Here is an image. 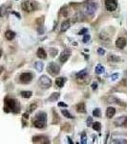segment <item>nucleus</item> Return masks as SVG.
I'll return each mask as SVG.
<instances>
[{
    "label": "nucleus",
    "instance_id": "18",
    "mask_svg": "<svg viewBox=\"0 0 127 144\" xmlns=\"http://www.w3.org/2000/svg\"><path fill=\"white\" fill-rule=\"evenodd\" d=\"M14 37H15V33L11 31V30H8V31L5 33V38H6L8 40H12V39L14 38Z\"/></svg>",
    "mask_w": 127,
    "mask_h": 144
},
{
    "label": "nucleus",
    "instance_id": "5",
    "mask_svg": "<svg viewBox=\"0 0 127 144\" xmlns=\"http://www.w3.org/2000/svg\"><path fill=\"white\" fill-rule=\"evenodd\" d=\"M97 8V5L95 2H89V3H87L86 6H85V12H86L87 14L92 15V14H94V13H96Z\"/></svg>",
    "mask_w": 127,
    "mask_h": 144
},
{
    "label": "nucleus",
    "instance_id": "44",
    "mask_svg": "<svg viewBox=\"0 0 127 144\" xmlns=\"http://www.w3.org/2000/svg\"><path fill=\"white\" fill-rule=\"evenodd\" d=\"M67 139H68V141H69V143H70V144H72V143H73L72 139H71V138H69V137H68V138H67Z\"/></svg>",
    "mask_w": 127,
    "mask_h": 144
},
{
    "label": "nucleus",
    "instance_id": "21",
    "mask_svg": "<svg viewBox=\"0 0 127 144\" xmlns=\"http://www.w3.org/2000/svg\"><path fill=\"white\" fill-rule=\"evenodd\" d=\"M35 67H36V69L38 71V72H41L43 70V67H44V63H41V62H36V63H35Z\"/></svg>",
    "mask_w": 127,
    "mask_h": 144
},
{
    "label": "nucleus",
    "instance_id": "37",
    "mask_svg": "<svg viewBox=\"0 0 127 144\" xmlns=\"http://www.w3.org/2000/svg\"><path fill=\"white\" fill-rule=\"evenodd\" d=\"M86 74H87V72H86V70H82V71H81V72H79V73H78V74H77V77H79V76H82V75H86Z\"/></svg>",
    "mask_w": 127,
    "mask_h": 144
},
{
    "label": "nucleus",
    "instance_id": "22",
    "mask_svg": "<svg viewBox=\"0 0 127 144\" xmlns=\"http://www.w3.org/2000/svg\"><path fill=\"white\" fill-rule=\"evenodd\" d=\"M108 61L109 62H120L121 61V58L116 55H109L108 56Z\"/></svg>",
    "mask_w": 127,
    "mask_h": 144
},
{
    "label": "nucleus",
    "instance_id": "35",
    "mask_svg": "<svg viewBox=\"0 0 127 144\" xmlns=\"http://www.w3.org/2000/svg\"><path fill=\"white\" fill-rule=\"evenodd\" d=\"M88 30H87V28H83V29H81L80 31H79V35H85V33H87Z\"/></svg>",
    "mask_w": 127,
    "mask_h": 144
},
{
    "label": "nucleus",
    "instance_id": "42",
    "mask_svg": "<svg viewBox=\"0 0 127 144\" xmlns=\"http://www.w3.org/2000/svg\"><path fill=\"white\" fill-rule=\"evenodd\" d=\"M23 118L24 119H28L29 118V113H26L23 114Z\"/></svg>",
    "mask_w": 127,
    "mask_h": 144
},
{
    "label": "nucleus",
    "instance_id": "41",
    "mask_svg": "<svg viewBox=\"0 0 127 144\" xmlns=\"http://www.w3.org/2000/svg\"><path fill=\"white\" fill-rule=\"evenodd\" d=\"M92 122H93V120H92V117H88V119H87V124H88V126L91 125L92 124Z\"/></svg>",
    "mask_w": 127,
    "mask_h": 144
},
{
    "label": "nucleus",
    "instance_id": "36",
    "mask_svg": "<svg viewBox=\"0 0 127 144\" xmlns=\"http://www.w3.org/2000/svg\"><path fill=\"white\" fill-rule=\"evenodd\" d=\"M118 77H119V74H118V73H116V74H113V75L111 76V80H112V81H115V80H117V79H118Z\"/></svg>",
    "mask_w": 127,
    "mask_h": 144
},
{
    "label": "nucleus",
    "instance_id": "19",
    "mask_svg": "<svg viewBox=\"0 0 127 144\" xmlns=\"http://www.w3.org/2000/svg\"><path fill=\"white\" fill-rule=\"evenodd\" d=\"M59 96H60V94L59 93H57V92H54L53 94H51V96L49 97V101H50V102H55V101L58 100Z\"/></svg>",
    "mask_w": 127,
    "mask_h": 144
},
{
    "label": "nucleus",
    "instance_id": "29",
    "mask_svg": "<svg viewBox=\"0 0 127 144\" xmlns=\"http://www.w3.org/2000/svg\"><path fill=\"white\" fill-rule=\"evenodd\" d=\"M36 23L38 26H43V23H44V16H40L38 19H36Z\"/></svg>",
    "mask_w": 127,
    "mask_h": 144
},
{
    "label": "nucleus",
    "instance_id": "27",
    "mask_svg": "<svg viewBox=\"0 0 127 144\" xmlns=\"http://www.w3.org/2000/svg\"><path fill=\"white\" fill-rule=\"evenodd\" d=\"M80 142L82 144H86L87 143V137H86V135H85V133H82L81 134V136H80Z\"/></svg>",
    "mask_w": 127,
    "mask_h": 144
},
{
    "label": "nucleus",
    "instance_id": "24",
    "mask_svg": "<svg viewBox=\"0 0 127 144\" xmlns=\"http://www.w3.org/2000/svg\"><path fill=\"white\" fill-rule=\"evenodd\" d=\"M21 96L23 98H30L31 96L33 95V92L32 91H21Z\"/></svg>",
    "mask_w": 127,
    "mask_h": 144
},
{
    "label": "nucleus",
    "instance_id": "13",
    "mask_svg": "<svg viewBox=\"0 0 127 144\" xmlns=\"http://www.w3.org/2000/svg\"><path fill=\"white\" fill-rule=\"evenodd\" d=\"M116 114V109L113 107H109L106 111V116L107 118H112L114 117V115Z\"/></svg>",
    "mask_w": 127,
    "mask_h": 144
},
{
    "label": "nucleus",
    "instance_id": "40",
    "mask_svg": "<svg viewBox=\"0 0 127 144\" xmlns=\"http://www.w3.org/2000/svg\"><path fill=\"white\" fill-rule=\"evenodd\" d=\"M92 88H93V90H96L97 88V83H93V85H92Z\"/></svg>",
    "mask_w": 127,
    "mask_h": 144
},
{
    "label": "nucleus",
    "instance_id": "30",
    "mask_svg": "<svg viewBox=\"0 0 127 144\" xmlns=\"http://www.w3.org/2000/svg\"><path fill=\"white\" fill-rule=\"evenodd\" d=\"M53 113H54V121H53V124H55L59 121V118H58V115L56 114L55 111H53Z\"/></svg>",
    "mask_w": 127,
    "mask_h": 144
},
{
    "label": "nucleus",
    "instance_id": "34",
    "mask_svg": "<svg viewBox=\"0 0 127 144\" xmlns=\"http://www.w3.org/2000/svg\"><path fill=\"white\" fill-rule=\"evenodd\" d=\"M88 40H90V35H85L83 38V42H88Z\"/></svg>",
    "mask_w": 127,
    "mask_h": 144
},
{
    "label": "nucleus",
    "instance_id": "17",
    "mask_svg": "<svg viewBox=\"0 0 127 144\" xmlns=\"http://www.w3.org/2000/svg\"><path fill=\"white\" fill-rule=\"evenodd\" d=\"M64 83H65V78L64 77H58V78L55 79V85L58 88H62L64 86Z\"/></svg>",
    "mask_w": 127,
    "mask_h": 144
},
{
    "label": "nucleus",
    "instance_id": "10",
    "mask_svg": "<svg viewBox=\"0 0 127 144\" xmlns=\"http://www.w3.org/2000/svg\"><path fill=\"white\" fill-rule=\"evenodd\" d=\"M33 142H34V143H45V144L50 143L48 138L43 137V136H36V137H34V138H33Z\"/></svg>",
    "mask_w": 127,
    "mask_h": 144
},
{
    "label": "nucleus",
    "instance_id": "23",
    "mask_svg": "<svg viewBox=\"0 0 127 144\" xmlns=\"http://www.w3.org/2000/svg\"><path fill=\"white\" fill-rule=\"evenodd\" d=\"M92 127H93V129H94L95 131H97V132H100V130H101V124H100L99 122H95V123H93Z\"/></svg>",
    "mask_w": 127,
    "mask_h": 144
},
{
    "label": "nucleus",
    "instance_id": "28",
    "mask_svg": "<svg viewBox=\"0 0 127 144\" xmlns=\"http://www.w3.org/2000/svg\"><path fill=\"white\" fill-rule=\"evenodd\" d=\"M36 108H37V105H36V104H32V105L29 107L28 113H33V112H35V110H36Z\"/></svg>",
    "mask_w": 127,
    "mask_h": 144
},
{
    "label": "nucleus",
    "instance_id": "11",
    "mask_svg": "<svg viewBox=\"0 0 127 144\" xmlns=\"http://www.w3.org/2000/svg\"><path fill=\"white\" fill-rule=\"evenodd\" d=\"M33 123H34V126L36 128H38V129H43L46 126V121L45 120H41V119L35 118L34 121H33Z\"/></svg>",
    "mask_w": 127,
    "mask_h": 144
},
{
    "label": "nucleus",
    "instance_id": "32",
    "mask_svg": "<svg viewBox=\"0 0 127 144\" xmlns=\"http://www.w3.org/2000/svg\"><path fill=\"white\" fill-rule=\"evenodd\" d=\"M50 53H51V56L52 57H55L56 53H57V50L54 49V48H51V49H50Z\"/></svg>",
    "mask_w": 127,
    "mask_h": 144
},
{
    "label": "nucleus",
    "instance_id": "20",
    "mask_svg": "<svg viewBox=\"0 0 127 144\" xmlns=\"http://www.w3.org/2000/svg\"><path fill=\"white\" fill-rule=\"evenodd\" d=\"M104 70H105V68L101 64H97V66H96V69H95V71H96V73H97V75H100L101 73H103Z\"/></svg>",
    "mask_w": 127,
    "mask_h": 144
},
{
    "label": "nucleus",
    "instance_id": "43",
    "mask_svg": "<svg viewBox=\"0 0 127 144\" xmlns=\"http://www.w3.org/2000/svg\"><path fill=\"white\" fill-rule=\"evenodd\" d=\"M12 13H13V14H15V15H16V16L18 17V18H20V14H19V13H15V12H12Z\"/></svg>",
    "mask_w": 127,
    "mask_h": 144
},
{
    "label": "nucleus",
    "instance_id": "39",
    "mask_svg": "<svg viewBox=\"0 0 127 144\" xmlns=\"http://www.w3.org/2000/svg\"><path fill=\"white\" fill-rule=\"evenodd\" d=\"M58 107H64V108H67L68 105L65 104V103H63V102H59V103H58Z\"/></svg>",
    "mask_w": 127,
    "mask_h": 144
},
{
    "label": "nucleus",
    "instance_id": "25",
    "mask_svg": "<svg viewBox=\"0 0 127 144\" xmlns=\"http://www.w3.org/2000/svg\"><path fill=\"white\" fill-rule=\"evenodd\" d=\"M61 113H62V114H63L65 117H67V118H70V119L74 118V117L72 116V114L69 113L68 111H66V110H62V111H61Z\"/></svg>",
    "mask_w": 127,
    "mask_h": 144
},
{
    "label": "nucleus",
    "instance_id": "1",
    "mask_svg": "<svg viewBox=\"0 0 127 144\" xmlns=\"http://www.w3.org/2000/svg\"><path fill=\"white\" fill-rule=\"evenodd\" d=\"M4 112L6 113H16L19 112V106L17 105V102L12 99V98H9L6 97L5 98V108H4Z\"/></svg>",
    "mask_w": 127,
    "mask_h": 144
},
{
    "label": "nucleus",
    "instance_id": "2",
    "mask_svg": "<svg viewBox=\"0 0 127 144\" xmlns=\"http://www.w3.org/2000/svg\"><path fill=\"white\" fill-rule=\"evenodd\" d=\"M37 3H36L35 1H31V0H26V1H23L22 4H21V8L24 10L25 12H33L37 9Z\"/></svg>",
    "mask_w": 127,
    "mask_h": 144
},
{
    "label": "nucleus",
    "instance_id": "3",
    "mask_svg": "<svg viewBox=\"0 0 127 144\" xmlns=\"http://www.w3.org/2000/svg\"><path fill=\"white\" fill-rule=\"evenodd\" d=\"M38 85H39V87L41 88L47 89V88L52 87V81H51V79L49 78L48 76L43 75L39 78V80H38Z\"/></svg>",
    "mask_w": 127,
    "mask_h": 144
},
{
    "label": "nucleus",
    "instance_id": "33",
    "mask_svg": "<svg viewBox=\"0 0 127 144\" xmlns=\"http://www.w3.org/2000/svg\"><path fill=\"white\" fill-rule=\"evenodd\" d=\"M113 143H127V140H124V139H118V140H114Z\"/></svg>",
    "mask_w": 127,
    "mask_h": 144
},
{
    "label": "nucleus",
    "instance_id": "15",
    "mask_svg": "<svg viewBox=\"0 0 127 144\" xmlns=\"http://www.w3.org/2000/svg\"><path fill=\"white\" fill-rule=\"evenodd\" d=\"M76 110H77V112L78 113H86V108H85V104L84 103H79L77 105L76 107Z\"/></svg>",
    "mask_w": 127,
    "mask_h": 144
},
{
    "label": "nucleus",
    "instance_id": "26",
    "mask_svg": "<svg viewBox=\"0 0 127 144\" xmlns=\"http://www.w3.org/2000/svg\"><path fill=\"white\" fill-rule=\"evenodd\" d=\"M93 115L96 116V117H100V116H101L100 110H99V109H95V110L93 111Z\"/></svg>",
    "mask_w": 127,
    "mask_h": 144
},
{
    "label": "nucleus",
    "instance_id": "6",
    "mask_svg": "<svg viewBox=\"0 0 127 144\" xmlns=\"http://www.w3.org/2000/svg\"><path fill=\"white\" fill-rule=\"evenodd\" d=\"M105 8L108 12H114L118 8L117 0H105Z\"/></svg>",
    "mask_w": 127,
    "mask_h": 144
},
{
    "label": "nucleus",
    "instance_id": "12",
    "mask_svg": "<svg viewBox=\"0 0 127 144\" xmlns=\"http://www.w3.org/2000/svg\"><path fill=\"white\" fill-rule=\"evenodd\" d=\"M126 39L124 38H119L117 40H116V46L120 49H123L125 46H126Z\"/></svg>",
    "mask_w": 127,
    "mask_h": 144
},
{
    "label": "nucleus",
    "instance_id": "9",
    "mask_svg": "<svg viewBox=\"0 0 127 144\" xmlns=\"http://www.w3.org/2000/svg\"><path fill=\"white\" fill-rule=\"evenodd\" d=\"M71 56V51L69 49H65L61 52L60 56H59V61L60 63H66L68 61V59Z\"/></svg>",
    "mask_w": 127,
    "mask_h": 144
},
{
    "label": "nucleus",
    "instance_id": "8",
    "mask_svg": "<svg viewBox=\"0 0 127 144\" xmlns=\"http://www.w3.org/2000/svg\"><path fill=\"white\" fill-rule=\"evenodd\" d=\"M116 127H124L127 128V116H121L120 118L115 120L114 122Z\"/></svg>",
    "mask_w": 127,
    "mask_h": 144
},
{
    "label": "nucleus",
    "instance_id": "4",
    "mask_svg": "<svg viewBox=\"0 0 127 144\" xmlns=\"http://www.w3.org/2000/svg\"><path fill=\"white\" fill-rule=\"evenodd\" d=\"M47 71L52 76H56L60 71V67L55 63H50L47 66Z\"/></svg>",
    "mask_w": 127,
    "mask_h": 144
},
{
    "label": "nucleus",
    "instance_id": "31",
    "mask_svg": "<svg viewBox=\"0 0 127 144\" xmlns=\"http://www.w3.org/2000/svg\"><path fill=\"white\" fill-rule=\"evenodd\" d=\"M62 130H64V131H70L71 130V125L70 124H68V123H66V124H63V126H62Z\"/></svg>",
    "mask_w": 127,
    "mask_h": 144
},
{
    "label": "nucleus",
    "instance_id": "14",
    "mask_svg": "<svg viewBox=\"0 0 127 144\" xmlns=\"http://www.w3.org/2000/svg\"><path fill=\"white\" fill-rule=\"evenodd\" d=\"M70 25H71V22H70L69 19H67V20H65V21H63L62 24H61L60 31L61 32H66L67 30L70 28Z\"/></svg>",
    "mask_w": 127,
    "mask_h": 144
},
{
    "label": "nucleus",
    "instance_id": "38",
    "mask_svg": "<svg viewBox=\"0 0 127 144\" xmlns=\"http://www.w3.org/2000/svg\"><path fill=\"white\" fill-rule=\"evenodd\" d=\"M97 53H98L99 55H104V53H105V51L103 50L102 48H98V49H97Z\"/></svg>",
    "mask_w": 127,
    "mask_h": 144
},
{
    "label": "nucleus",
    "instance_id": "46",
    "mask_svg": "<svg viewBox=\"0 0 127 144\" xmlns=\"http://www.w3.org/2000/svg\"><path fill=\"white\" fill-rule=\"evenodd\" d=\"M0 73H1V71H0Z\"/></svg>",
    "mask_w": 127,
    "mask_h": 144
},
{
    "label": "nucleus",
    "instance_id": "16",
    "mask_svg": "<svg viewBox=\"0 0 127 144\" xmlns=\"http://www.w3.org/2000/svg\"><path fill=\"white\" fill-rule=\"evenodd\" d=\"M36 55L40 59H46L47 58V53L43 48H38V50L36 52Z\"/></svg>",
    "mask_w": 127,
    "mask_h": 144
},
{
    "label": "nucleus",
    "instance_id": "45",
    "mask_svg": "<svg viewBox=\"0 0 127 144\" xmlns=\"http://www.w3.org/2000/svg\"><path fill=\"white\" fill-rule=\"evenodd\" d=\"M2 56V49H0V57Z\"/></svg>",
    "mask_w": 127,
    "mask_h": 144
},
{
    "label": "nucleus",
    "instance_id": "7",
    "mask_svg": "<svg viewBox=\"0 0 127 144\" xmlns=\"http://www.w3.org/2000/svg\"><path fill=\"white\" fill-rule=\"evenodd\" d=\"M19 79H20V82L23 84H29L33 80V74L30 72H25V73H22L20 75Z\"/></svg>",
    "mask_w": 127,
    "mask_h": 144
}]
</instances>
